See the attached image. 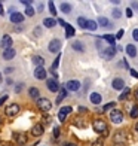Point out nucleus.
Wrapping results in <instances>:
<instances>
[{
    "mask_svg": "<svg viewBox=\"0 0 138 146\" xmlns=\"http://www.w3.org/2000/svg\"><path fill=\"white\" fill-rule=\"evenodd\" d=\"M0 46H2L3 49H9V48H12V37H11L9 35H5V36L2 37Z\"/></svg>",
    "mask_w": 138,
    "mask_h": 146,
    "instance_id": "nucleus-9",
    "label": "nucleus"
},
{
    "mask_svg": "<svg viewBox=\"0 0 138 146\" xmlns=\"http://www.w3.org/2000/svg\"><path fill=\"white\" fill-rule=\"evenodd\" d=\"M126 54H128L129 57H132V58H134V57L137 55V48H135L134 45H131V43H129V45L126 46Z\"/></svg>",
    "mask_w": 138,
    "mask_h": 146,
    "instance_id": "nucleus-21",
    "label": "nucleus"
},
{
    "mask_svg": "<svg viewBox=\"0 0 138 146\" xmlns=\"http://www.w3.org/2000/svg\"><path fill=\"white\" fill-rule=\"evenodd\" d=\"M77 24H79V27L86 29V25H88V19H86V18H83V17H79V18H77Z\"/></svg>",
    "mask_w": 138,
    "mask_h": 146,
    "instance_id": "nucleus-28",
    "label": "nucleus"
},
{
    "mask_svg": "<svg viewBox=\"0 0 138 146\" xmlns=\"http://www.w3.org/2000/svg\"><path fill=\"white\" fill-rule=\"evenodd\" d=\"M111 87H113L114 90H117V91L125 90V82H123V79H122V78H114L113 82H111Z\"/></svg>",
    "mask_w": 138,
    "mask_h": 146,
    "instance_id": "nucleus-11",
    "label": "nucleus"
},
{
    "mask_svg": "<svg viewBox=\"0 0 138 146\" xmlns=\"http://www.w3.org/2000/svg\"><path fill=\"white\" fill-rule=\"evenodd\" d=\"M21 30H22V29H21V27H19V25H16V27H15V31H18V33H19V31H21Z\"/></svg>",
    "mask_w": 138,
    "mask_h": 146,
    "instance_id": "nucleus-53",
    "label": "nucleus"
},
{
    "mask_svg": "<svg viewBox=\"0 0 138 146\" xmlns=\"http://www.w3.org/2000/svg\"><path fill=\"white\" fill-rule=\"evenodd\" d=\"M110 119H111V122H114V124H120L123 121V112L122 110H111L110 112Z\"/></svg>",
    "mask_w": 138,
    "mask_h": 146,
    "instance_id": "nucleus-2",
    "label": "nucleus"
},
{
    "mask_svg": "<svg viewBox=\"0 0 138 146\" xmlns=\"http://www.w3.org/2000/svg\"><path fill=\"white\" fill-rule=\"evenodd\" d=\"M79 112H80V113H83V112H88V109L83 108V106H80V108H79Z\"/></svg>",
    "mask_w": 138,
    "mask_h": 146,
    "instance_id": "nucleus-48",
    "label": "nucleus"
},
{
    "mask_svg": "<svg viewBox=\"0 0 138 146\" xmlns=\"http://www.w3.org/2000/svg\"><path fill=\"white\" fill-rule=\"evenodd\" d=\"M116 46H108L107 49H104L103 51V58H106V60H111L114 57V54H116Z\"/></svg>",
    "mask_w": 138,
    "mask_h": 146,
    "instance_id": "nucleus-7",
    "label": "nucleus"
},
{
    "mask_svg": "<svg viewBox=\"0 0 138 146\" xmlns=\"http://www.w3.org/2000/svg\"><path fill=\"white\" fill-rule=\"evenodd\" d=\"M46 87H48V90L51 92H57V91L61 90L58 82H57V79H48V81H46Z\"/></svg>",
    "mask_w": 138,
    "mask_h": 146,
    "instance_id": "nucleus-6",
    "label": "nucleus"
},
{
    "mask_svg": "<svg viewBox=\"0 0 138 146\" xmlns=\"http://www.w3.org/2000/svg\"><path fill=\"white\" fill-rule=\"evenodd\" d=\"M25 140H27V139H25V134H21L18 137V143H25Z\"/></svg>",
    "mask_w": 138,
    "mask_h": 146,
    "instance_id": "nucleus-40",
    "label": "nucleus"
},
{
    "mask_svg": "<svg viewBox=\"0 0 138 146\" xmlns=\"http://www.w3.org/2000/svg\"><path fill=\"white\" fill-rule=\"evenodd\" d=\"M92 127L97 133H100L103 136H107L108 134V128H107V124L106 121H103V119H94V122H92Z\"/></svg>",
    "mask_w": 138,
    "mask_h": 146,
    "instance_id": "nucleus-1",
    "label": "nucleus"
},
{
    "mask_svg": "<svg viewBox=\"0 0 138 146\" xmlns=\"http://www.w3.org/2000/svg\"><path fill=\"white\" fill-rule=\"evenodd\" d=\"M114 143H123L125 145V142H126V133L125 131H117V133H114Z\"/></svg>",
    "mask_w": 138,
    "mask_h": 146,
    "instance_id": "nucleus-12",
    "label": "nucleus"
},
{
    "mask_svg": "<svg viewBox=\"0 0 138 146\" xmlns=\"http://www.w3.org/2000/svg\"><path fill=\"white\" fill-rule=\"evenodd\" d=\"M98 25H103V27H108L110 23H108V19H107V18L100 17V18H98Z\"/></svg>",
    "mask_w": 138,
    "mask_h": 146,
    "instance_id": "nucleus-30",
    "label": "nucleus"
},
{
    "mask_svg": "<svg viewBox=\"0 0 138 146\" xmlns=\"http://www.w3.org/2000/svg\"><path fill=\"white\" fill-rule=\"evenodd\" d=\"M60 134H61L60 127H55V128H54V137H55V139H58V137H60Z\"/></svg>",
    "mask_w": 138,
    "mask_h": 146,
    "instance_id": "nucleus-36",
    "label": "nucleus"
},
{
    "mask_svg": "<svg viewBox=\"0 0 138 146\" xmlns=\"http://www.w3.org/2000/svg\"><path fill=\"white\" fill-rule=\"evenodd\" d=\"M135 130L138 131V122H137V125H135Z\"/></svg>",
    "mask_w": 138,
    "mask_h": 146,
    "instance_id": "nucleus-56",
    "label": "nucleus"
},
{
    "mask_svg": "<svg viewBox=\"0 0 138 146\" xmlns=\"http://www.w3.org/2000/svg\"><path fill=\"white\" fill-rule=\"evenodd\" d=\"M21 3H22V5H25L27 8H30V5H31V2H30V0H21Z\"/></svg>",
    "mask_w": 138,
    "mask_h": 146,
    "instance_id": "nucleus-46",
    "label": "nucleus"
},
{
    "mask_svg": "<svg viewBox=\"0 0 138 146\" xmlns=\"http://www.w3.org/2000/svg\"><path fill=\"white\" fill-rule=\"evenodd\" d=\"M98 27V23L92 21V19H88V25H86V30H91V31H95Z\"/></svg>",
    "mask_w": 138,
    "mask_h": 146,
    "instance_id": "nucleus-27",
    "label": "nucleus"
},
{
    "mask_svg": "<svg viewBox=\"0 0 138 146\" xmlns=\"http://www.w3.org/2000/svg\"><path fill=\"white\" fill-rule=\"evenodd\" d=\"M74 124L77 125V127H80V128H82V127H85V122H83V121H80V119H76Z\"/></svg>",
    "mask_w": 138,
    "mask_h": 146,
    "instance_id": "nucleus-38",
    "label": "nucleus"
},
{
    "mask_svg": "<svg viewBox=\"0 0 138 146\" xmlns=\"http://www.w3.org/2000/svg\"><path fill=\"white\" fill-rule=\"evenodd\" d=\"M5 113L8 115V116H16V115L19 113V106L15 104V103H12V104H9V106H6Z\"/></svg>",
    "mask_w": 138,
    "mask_h": 146,
    "instance_id": "nucleus-5",
    "label": "nucleus"
},
{
    "mask_svg": "<svg viewBox=\"0 0 138 146\" xmlns=\"http://www.w3.org/2000/svg\"><path fill=\"white\" fill-rule=\"evenodd\" d=\"M92 146H104V142H103V139H100V140H97L92 143Z\"/></svg>",
    "mask_w": 138,
    "mask_h": 146,
    "instance_id": "nucleus-39",
    "label": "nucleus"
},
{
    "mask_svg": "<svg viewBox=\"0 0 138 146\" xmlns=\"http://www.w3.org/2000/svg\"><path fill=\"white\" fill-rule=\"evenodd\" d=\"M0 15H3V6H2V2H0Z\"/></svg>",
    "mask_w": 138,
    "mask_h": 146,
    "instance_id": "nucleus-52",
    "label": "nucleus"
},
{
    "mask_svg": "<svg viewBox=\"0 0 138 146\" xmlns=\"http://www.w3.org/2000/svg\"><path fill=\"white\" fill-rule=\"evenodd\" d=\"M103 39H104V40H107L110 43V46H114L116 45V36H113V35H104Z\"/></svg>",
    "mask_w": 138,
    "mask_h": 146,
    "instance_id": "nucleus-22",
    "label": "nucleus"
},
{
    "mask_svg": "<svg viewBox=\"0 0 138 146\" xmlns=\"http://www.w3.org/2000/svg\"><path fill=\"white\" fill-rule=\"evenodd\" d=\"M113 17H114V18H120V17H122V12H120L119 9H113Z\"/></svg>",
    "mask_w": 138,
    "mask_h": 146,
    "instance_id": "nucleus-37",
    "label": "nucleus"
},
{
    "mask_svg": "<svg viewBox=\"0 0 138 146\" xmlns=\"http://www.w3.org/2000/svg\"><path fill=\"white\" fill-rule=\"evenodd\" d=\"M126 17H128V18H132V9H131V8L126 9Z\"/></svg>",
    "mask_w": 138,
    "mask_h": 146,
    "instance_id": "nucleus-44",
    "label": "nucleus"
},
{
    "mask_svg": "<svg viewBox=\"0 0 138 146\" xmlns=\"http://www.w3.org/2000/svg\"><path fill=\"white\" fill-rule=\"evenodd\" d=\"M28 94H30V97L33 98V100H36V102L40 98V92H39V88H36V87H31L28 90Z\"/></svg>",
    "mask_w": 138,
    "mask_h": 146,
    "instance_id": "nucleus-16",
    "label": "nucleus"
},
{
    "mask_svg": "<svg viewBox=\"0 0 138 146\" xmlns=\"http://www.w3.org/2000/svg\"><path fill=\"white\" fill-rule=\"evenodd\" d=\"M25 15H27V17H33V15H34V9H33L31 6L27 8V9H25Z\"/></svg>",
    "mask_w": 138,
    "mask_h": 146,
    "instance_id": "nucleus-35",
    "label": "nucleus"
},
{
    "mask_svg": "<svg viewBox=\"0 0 138 146\" xmlns=\"http://www.w3.org/2000/svg\"><path fill=\"white\" fill-rule=\"evenodd\" d=\"M129 94H131V88H125V90L122 91V94L119 96V102H125V100L129 97Z\"/></svg>",
    "mask_w": 138,
    "mask_h": 146,
    "instance_id": "nucleus-23",
    "label": "nucleus"
},
{
    "mask_svg": "<svg viewBox=\"0 0 138 146\" xmlns=\"http://www.w3.org/2000/svg\"><path fill=\"white\" fill-rule=\"evenodd\" d=\"M15 54H16V52H15L14 48L5 49V51H3V58H5V60H12V58L15 57Z\"/></svg>",
    "mask_w": 138,
    "mask_h": 146,
    "instance_id": "nucleus-17",
    "label": "nucleus"
},
{
    "mask_svg": "<svg viewBox=\"0 0 138 146\" xmlns=\"http://www.w3.org/2000/svg\"><path fill=\"white\" fill-rule=\"evenodd\" d=\"M73 49H76V51H79V52H83L85 51V46H83V43L82 42H73Z\"/></svg>",
    "mask_w": 138,
    "mask_h": 146,
    "instance_id": "nucleus-29",
    "label": "nucleus"
},
{
    "mask_svg": "<svg viewBox=\"0 0 138 146\" xmlns=\"http://www.w3.org/2000/svg\"><path fill=\"white\" fill-rule=\"evenodd\" d=\"M65 96H67V88H64V87H62V88L60 90V94L57 96V103L60 104V103L64 100V98H65Z\"/></svg>",
    "mask_w": 138,
    "mask_h": 146,
    "instance_id": "nucleus-20",
    "label": "nucleus"
},
{
    "mask_svg": "<svg viewBox=\"0 0 138 146\" xmlns=\"http://www.w3.org/2000/svg\"><path fill=\"white\" fill-rule=\"evenodd\" d=\"M74 29H73V25H70L67 24L65 25V37H71V36H74Z\"/></svg>",
    "mask_w": 138,
    "mask_h": 146,
    "instance_id": "nucleus-25",
    "label": "nucleus"
},
{
    "mask_svg": "<svg viewBox=\"0 0 138 146\" xmlns=\"http://www.w3.org/2000/svg\"><path fill=\"white\" fill-rule=\"evenodd\" d=\"M6 100H8V96H6V94H5V96H2V97H0V106H3Z\"/></svg>",
    "mask_w": 138,
    "mask_h": 146,
    "instance_id": "nucleus-41",
    "label": "nucleus"
},
{
    "mask_svg": "<svg viewBox=\"0 0 138 146\" xmlns=\"http://www.w3.org/2000/svg\"><path fill=\"white\" fill-rule=\"evenodd\" d=\"M114 106H116V103H114V102H110V103H107L106 106H104V108H103V110H104V112H108V110H111V109H113Z\"/></svg>",
    "mask_w": 138,
    "mask_h": 146,
    "instance_id": "nucleus-32",
    "label": "nucleus"
},
{
    "mask_svg": "<svg viewBox=\"0 0 138 146\" xmlns=\"http://www.w3.org/2000/svg\"><path fill=\"white\" fill-rule=\"evenodd\" d=\"M57 19H54V18H45L43 19V25H46V27H49V29H52V27H55L57 25Z\"/></svg>",
    "mask_w": 138,
    "mask_h": 146,
    "instance_id": "nucleus-19",
    "label": "nucleus"
},
{
    "mask_svg": "<svg viewBox=\"0 0 138 146\" xmlns=\"http://www.w3.org/2000/svg\"><path fill=\"white\" fill-rule=\"evenodd\" d=\"M43 125L42 124H36V125H33V128H31V134L33 136H36V137H39V136H42L43 134Z\"/></svg>",
    "mask_w": 138,
    "mask_h": 146,
    "instance_id": "nucleus-13",
    "label": "nucleus"
},
{
    "mask_svg": "<svg viewBox=\"0 0 138 146\" xmlns=\"http://www.w3.org/2000/svg\"><path fill=\"white\" fill-rule=\"evenodd\" d=\"M123 35H125V31L123 30H119V31H117V35H116V39H122Z\"/></svg>",
    "mask_w": 138,
    "mask_h": 146,
    "instance_id": "nucleus-42",
    "label": "nucleus"
},
{
    "mask_svg": "<svg viewBox=\"0 0 138 146\" xmlns=\"http://www.w3.org/2000/svg\"><path fill=\"white\" fill-rule=\"evenodd\" d=\"M2 79H3V78H2V73H0V82H2Z\"/></svg>",
    "mask_w": 138,
    "mask_h": 146,
    "instance_id": "nucleus-57",
    "label": "nucleus"
},
{
    "mask_svg": "<svg viewBox=\"0 0 138 146\" xmlns=\"http://www.w3.org/2000/svg\"><path fill=\"white\" fill-rule=\"evenodd\" d=\"M37 106H39V109H40L42 112H49L51 108H52V104H51V102L48 100V98H39Z\"/></svg>",
    "mask_w": 138,
    "mask_h": 146,
    "instance_id": "nucleus-4",
    "label": "nucleus"
},
{
    "mask_svg": "<svg viewBox=\"0 0 138 146\" xmlns=\"http://www.w3.org/2000/svg\"><path fill=\"white\" fill-rule=\"evenodd\" d=\"M61 49V40L60 39H54V40L49 42V51L51 52H60Z\"/></svg>",
    "mask_w": 138,
    "mask_h": 146,
    "instance_id": "nucleus-8",
    "label": "nucleus"
},
{
    "mask_svg": "<svg viewBox=\"0 0 138 146\" xmlns=\"http://www.w3.org/2000/svg\"><path fill=\"white\" fill-rule=\"evenodd\" d=\"M71 112H73V108H71V106H64V108H61L60 112H58V119H60V122H64L67 115L71 113Z\"/></svg>",
    "mask_w": 138,
    "mask_h": 146,
    "instance_id": "nucleus-3",
    "label": "nucleus"
},
{
    "mask_svg": "<svg viewBox=\"0 0 138 146\" xmlns=\"http://www.w3.org/2000/svg\"><path fill=\"white\" fill-rule=\"evenodd\" d=\"M11 21L14 23V24H19V23L24 21V15L19 14V12H15V14L11 15Z\"/></svg>",
    "mask_w": 138,
    "mask_h": 146,
    "instance_id": "nucleus-15",
    "label": "nucleus"
},
{
    "mask_svg": "<svg viewBox=\"0 0 138 146\" xmlns=\"http://www.w3.org/2000/svg\"><path fill=\"white\" fill-rule=\"evenodd\" d=\"M131 6H132L134 9H138V2H132V3H131Z\"/></svg>",
    "mask_w": 138,
    "mask_h": 146,
    "instance_id": "nucleus-49",
    "label": "nucleus"
},
{
    "mask_svg": "<svg viewBox=\"0 0 138 146\" xmlns=\"http://www.w3.org/2000/svg\"><path fill=\"white\" fill-rule=\"evenodd\" d=\"M61 11L64 12V14H70V12H71V6L68 3H62L61 5Z\"/></svg>",
    "mask_w": 138,
    "mask_h": 146,
    "instance_id": "nucleus-31",
    "label": "nucleus"
},
{
    "mask_svg": "<svg viewBox=\"0 0 138 146\" xmlns=\"http://www.w3.org/2000/svg\"><path fill=\"white\" fill-rule=\"evenodd\" d=\"M65 88H67V91H79V88H80V82L79 81H68L67 84H65Z\"/></svg>",
    "mask_w": 138,
    "mask_h": 146,
    "instance_id": "nucleus-10",
    "label": "nucleus"
},
{
    "mask_svg": "<svg viewBox=\"0 0 138 146\" xmlns=\"http://www.w3.org/2000/svg\"><path fill=\"white\" fill-rule=\"evenodd\" d=\"M33 63H34L37 67H43V64H45V60L42 57H39V55H34L33 57Z\"/></svg>",
    "mask_w": 138,
    "mask_h": 146,
    "instance_id": "nucleus-24",
    "label": "nucleus"
},
{
    "mask_svg": "<svg viewBox=\"0 0 138 146\" xmlns=\"http://www.w3.org/2000/svg\"><path fill=\"white\" fill-rule=\"evenodd\" d=\"M58 23H60V25H62V27H65V25H67V24H65V21H64V19H58Z\"/></svg>",
    "mask_w": 138,
    "mask_h": 146,
    "instance_id": "nucleus-50",
    "label": "nucleus"
},
{
    "mask_svg": "<svg viewBox=\"0 0 138 146\" xmlns=\"http://www.w3.org/2000/svg\"><path fill=\"white\" fill-rule=\"evenodd\" d=\"M34 78L36 79H45L46 78V70H45V67H36L34 69Z\"/></svg>",
    "mask_w": 138,
    "mask_h": 146,
    "instance_id": "nucleus-14",
    "label": "nucleus"
},
{
    "mask_svg": "<svg viewBox=\"0 0 138 146\" xmlns=\"http://www.w3.org/2000/svg\"><path fill=\"white\" fill-rule=\"evenodd\" d=\"M132 37L135 39V40L138 42V29H135L134 31H132Z\"/></svg>",
    "mask_w": 138,
    "mask_h": 146,
    "instance_id": "nucleus-43",
    "label": "nucleus"
},
{
    "mask_svg": "<svg viewBox=\"0 0 138 146\" xmlns=\"http://www.w3.org/2000/svg\"><path fill=\"white\" fill-rule=\"evenodd\" d=\"M48 6H49V11H51V14L55 17V15H57V9H55V6H54V2H49V3H48Z\"/></svg>",
    "mask_w": 138,
    "mask_h": 146,
    "instance_id": "nucleus-33",
    "label": "nucleus"
},
{
    "mask_svg": "<svg viewBox=\"0 0 138 146\" xmlns=\"http://www.w3.org/2000/svg\"><path fill=\"white\" fill-rule=\"evenodd\" d=\"M21 90H22V84H18V85H16V90H15V91H16V92H21Z\"/></svg>",
    "mask_w": 138,
    "mask_h": 146,
    "instance_id": "nucleus-47",
    "label": "nucleus"
},
{
    "mask_svg": "<svg viewBox=\"0 0 138 146\" xmlns=\"http://www.w3.org/2000/svg\"><path fill=\"white\" fill-rule=\"evenodd\" d=\"M62 146H77V145H74V143H64Z\"/></svg>",
    "mask_w": 138,
    "mask_h": 146,
    "instance_id": "nucleus-51",
    "label": "nucleus"
},
{
    "mask_svg": "<svg viewBox=\"0 0 138 146\" xmlns=\"http://www.w3.org/2000/svg\"><path fill=\"white\" fill-rule=\"evenodd\" d=\"M135 100H137V102H138V88H137V90H135Z\"/></svg>",
    "mask_w": 138,
    "mask_h": 146,
    "instance_id": "nucleus-54",
    "label": "nucleus"
},
{
    "mask_svg": "<svg viewBox=\"0 0 138 146\" xmlns=\"http://www.w3.org/2000/svg\"><path fill=\"white\" fill-rule=\"evenodd\" d=\"M89 100H91V103H94V104H100L103 98H101V96L98 94V92H92L91 97H89Z\"/></svg>",
    "mask_w": 138,
    "mask_h": 146,
    "instance_id": "nucleus-18",
    "label": "nucleus"
},
{
    "mask_svg": "<svg viewBox=\"0 0 138 146\" xmlns=\"http://www.w3.org/2000/svg\"><path fill=\"white\" fill-rule=\"evenodd\" d=\"M58 64H60V55H58V57L54 60V63H52V72H55V70H57Z\"/></svg>",
    "mask_w": 138,
    "mask_h": 146,
    "instance_id": "nucleus-34",
    "label": "nucleus"
},
{
    "mask_svg": "<svg viewBox=\"0 0 138 146\" xmlns=\"http://www.w3.org/2000/svg\"><path fill=\"white\" fill-rule=\"evenodd\" d=\"M129 116H131V118H138V104L131 106V109H129Z\"/></svg>",
    "mask_w": 138,
    "mask_h": 146,
    "instance_id": "nucleus-26",
    "label": "nucleus"
},
{
    "mask_svg": "<svg viewBox=\"0 0 138 146\" xmlns=\"http://www.w3.org/2000/svg\"><path fill=\"white\" fill-rule=\"evenodd\" d=\"M129 72H131V75H132L134 78H137V79H138V72H137V70H134V69H131Z\"/></svg>",
    "mask_w": 138,
    "mask_h": 146,
    "instance_id": "nucleus-45",
    "label": "nucleus"
},
{
    "mask_svg": "<svg viewBox=\"0 0 138 146\" xmlns=\"http://www.w3.org/2000/svg\"><path fill=\"white\" fill-rule=\"evenodd\" d=\"M114 146H125L123 143H114Z\"/></svg>",
    "mask_w": 138,
    "mask_h": 146,
    "instance_id": "nucleus-55",
    "label": "nucleus"
}]
</instances>
